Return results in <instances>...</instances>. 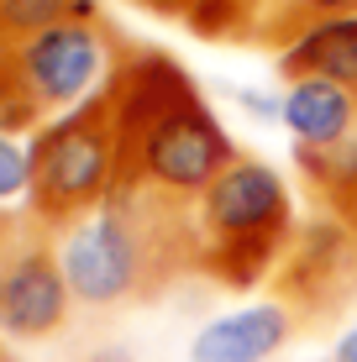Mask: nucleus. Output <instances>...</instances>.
<instances>
[{
    "label": "nucleus",
    "instance_id": "1",
    "mask_svg": "<svg viewBox=\"0 0 357 362\" xmlns=\"http://www.w3.org/2000/svg\"><path fill=\"white\" fill-rule=\"evenodd\" d=\"M116 121V189H147L184 205L237 163L231 136L168 53H137L105 84Z\"/></svg>",
    "mask_w": 357,
    "mask_h": 362
},
{
    "label": "nucleus",
    "instance_id": "2",
    "mask_svg": "<svg viewBox=\"0 0 357 362\" xmlns=\"http://www.w3.org/2000/svg\"><path fill=\"white\" fill-rule=\"evenodd\" d=\"M294 205L289 189L268 163L237 158L194 210V268L216 273L231 289L257 284L279 268L294 247Z\"/></svg>",
    "mask_w": 357,
    "mask_h": 362
},
{
    "label": "nucleus",
    "instance_id": "3",
    "mask_svg": "<svg viewBox=\"0 0 357 362\" xmlns=\"http://www.w3.org/2000/svg\"><path fill=\"white\" fill-rule=\"evenodd\" d=\"M116 194V121L110 95H90L32 142V216L47 226H79Z\"/></svg>",
    "mask_w": 357,
    "mask_h": 362
},
{
    "label": "nucleus",
    "instance_id": "4",
    "mask_svg": "<svg viewBox=\"0 0 357 362\" xmlns=\"http://www.w3.org/2000/svg\"><path fill=\"white\" fill-rule=\"evenodd\" d=\"M69 279L58 252L42 242L37 216H0V331L21 341L64 331L69 320Z\"/></svg>",
    "mask_w": 357,
    "mask_h": 362
},
{
    "label": "nucleus",
    "instance_id": "5",
    "mask_svg": "<svg viewBox=\"0 0 357 362\" xmlns=\"http://www.w3.org/2000/svg\"><path fill=\"white\" fill-rule=\"evenodd\" d=\"M16 74L27 84L37 116L42 110H64L84 100L105 74V37L90 16H69L58 27L16 42Z\"/></svg>",
    "mask_w": 357,
    "mask_h": 362
},
{
    "label": "nucleus",
    "instance_id": "6",
    "mask_svg": "<svg viewBox=\"0 0 357 362\" xmlns=\"http://www.w3.org/2000/svg\"><path fill=\"white\" fill-rule=\"evenodd\" d=\"M279 294L305 315H326L341 310L357 294V236L347 231V221H310L300 226L289 257H284V279Z\"/></svg>",
    "mask_w": 357,
    "mask_h": 362
},
{
    "label": "nucleus",
    "instance_id": "7",
    "mask_svg": "<svg viewBox=\"0 0 357 362\" xmlns=\"http://www.w3.org/2000/svg\"><path fill=\"white\" fill-rule=\"evenodd\" d=\"M289 331H294V320L284 305L231 310V315L211 320L189 341V362H268L289 341Z\"/></svg>",
    "mask_w": 357,
    "mask_h": 362
},
{
    "label": "nucleus",
    "instance_id": "8",
    "mask_svg": "<svg viewBox=\"0 0 357 362\" xmlns=\"http://www.w3.org/2000/svg\"><path fill=\"white\" fill-rule=\"evenodd\" d=\"M279 121L300 136V147H336L357 132V90L331 79H294L279 100Z\"/></svg>",
    "mask_w": 357,
    "mask_h": 362
},
{
    "label": "nucleus",
    "instance_id": "9",
    "mask_svg": "<svg viewBox=\"0 0 357 362\" xmlns=\"http://www.w3.org/2000/svg\"><path fill=\"white\" fill-rule=\"evenodd\" d=\"M279 74L294 84V79H331V84H347L357 90V16H336V21H321L305 37L279 53Z\"/></svg>",
    "mask_w": 357,
    "mask_h": 362
},
{
    "label": "nucleus",
    "instance_id": "10",
    "mask_svg": "<svg viewBox=\"0 0 357 362\" xmlns=\"http://www.w3.org/2000/svg\"><path fill=\"white\" fill-rule=\"evenodd\" d=\"M336 16H357V0H268L257 37H268V42H284V47H289L294 37H305L310 27H321V21H336Z\"/></svg>",
    "mask_w": 357,
    "mask_h": 362
},
{
    "label": "nucleus",
    "instance_id": "11",
    "mask_svg": "<svg viewBox=\"0 0 357 362\" xmlns=\"http://www.w3.org/2000/svg\"><path fill=\"white\" fill-rule=\"evenodd\" d=\"M69 16H90V0H0V37L27 42Z\"/></svg>",
    "mask_w": 357,
    "mask_h": 362
},
{
    "label": "nucleus",
    "instance_id": "12",
    "mask_svg": "<svg viewBox=\"0 0 357 362\" xmlns=\"http://www.w3.org/2000/svg\"><path fill=\"white\" fill-rule=\"evenodd\" d=\"M21 189L32 194V153L0 132V199H16Z\"/></svg>",
    "mask_w": 357,
    "mask_h": 362
},
{
    "label": "nucleus",
    "instance_id": "13",
    "mask_svg": "<svg viewBox=\"0 0 357 362\" xmlns=\"http://www.w3.org/2000/svg\"><path fill=\"white\" fill-rule=\"evenodd\" d=\"M331 362H357V326L336 341V352H331Z\"/></svg>",
    "mask_w": 357,
    "mask_h": 362
},
{
    "label": "nucleus",
    "instance_id": "14",
    "mask_svg": "<svg viewBox=\"0 0 357 362\" xmlns=\"http://www.w3.org/2000/svg\"><path fill=\"white\" fill-rule=\"evenodd\" d=\"M84 362H131L127 346H105V352H95V357H84Z\"/></svg>",
    "mask_w": 357,
    "mask_h": 362
}]
</instances>
